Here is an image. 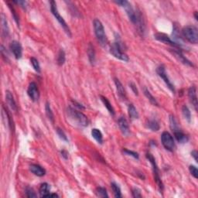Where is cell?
<instances>
[{
	"label": "cell",
	"instance_id": "1",
	"mask_svg": "<svg viewBox=\"0 0 198 198\" xmlns=\"http://www.w3.org/2000/svg\"><path fill=\"white\" fill-rule=\"evenodd\" d=\"M67 114L69 121L72 124H75V125L80 127H86L88 125L87 117L81 111H78L75 108L69 107L67 110Z\"/></svg>",
	"mask_w": 198,
	"mask_h": 198
},
{
	"label": "cell",
	"instance_id": "2",
	"mask_svg": "<svg viewBox=\"0 0 198 198\" xmlns=\"http://www.w3.org/2000/svg\"><path fill=\"white\" fill-rule=\"evenodd\" d=\"M94 29H95V34L97 37V40L99 42L102 46H106L108 43V39H107L106 34H105V29H104L103 25L102 22L99 19H95L94 20Z\"/></svg>",
	"mask_w": 198,
	"mask_h": 198
},
{
	"label": "cell",
	"instance_id": "3",
	"mask_svg": "<svg viewBox=\"0 0 198 198\" xmlns=\"http://www.w3.org/2000/svg\"><path fill=\"white\" fill-rule=\"evenodd\" d=\"M182 36L185 40L193 44L198 42V30L194 26H187L182 30Z\"/></svg>",
	"mask_w": 198,
	"mask_h": 198
},
{
	"label": "cell",
	"instance_id": "4",
	"mask_svg": "<svg viewBox=\"0 0 198 198\" xmlns=\"http://www.w3.org/2000/svg\"><path fill=\"white\" fill-rule=\"evenodd\" d=\"M110 53L116 58L122 60V61H128V57L122 51V45L120 40H116L115 43L110 47Z\"/></svg>",
	"mask_w": 198,
	"mask_h": 198
},
{
	"label": "cell",
	"instance_id": "5",
	"mask_svg": "<svg viewBox=\"0 0 198 198\" xmlns=\"http://www.w3.org/2000/svg\"><path fill=\"white\" fill-rule=\"evenodd\" d=\"M51 12H52L53 15L54 16V17L57 19V20L58 21L59 23L60 24V26L63 27L64 31L66 32V34H67L69 37H71V34L70 29H69L68 26L67 25V23H66L65 20L63 19V18L62 17V16L60 15V13H59L58 10H57V4H56V2H54V1H51Z\"/></svg>",
	"mask_w": 198,
	"mask_h": 198
},
{
	"label": "cell",
	"instance_id": "6",
	"mask_svg": "<svg viewBox=\"0 0 198 198\" xmlns=\"http://www.w3.org/2000/svg\"><path fill=\"white\" fill-rule=\"evenodd\" d=\"M146 158L149 160V163H150L151 165L152 166V170H153V173H154V179H155V181L156 182L160 190L162 191V190H163V185L161 180H160V173H159V169H158V167H157L155 159H154V157L152 156V154L150 153L146 154Z\"/></svg>",
	"mask_w": 198,
	"mask_h": 198
},
{
	"label": "cell",
	"instance_id": "7",
	"mask_svg": "<svg viewBox=\"0 0 198 198\" xmlns=\"http://www.w3.org/2000/svg\"><path fill=\"white\" fill-rule=\"evenodd\" d=\"M161 142L163 146L167 150L173 151L175 148V143L173 136L169 133L168 131H163L161 135Z\"/></svg>",
	"mask_w": 198,
	"mask_h": 198
},
{
	"label": "cell",
	"instance_id": "8",
	"mask_svg": "<svg viewBox=\"0 0 198 198\" xmlns=\"http://www.w3.org/2000/svg\"><path fill=\"white\" fill-rule=\"evenodd\" d=\"M156 72H157V74H158L159 76H160V78L163 80V81L165 82V84H167V86L168 87V88L170 89L172 92L175 93L174 85H173V83L171 82V81H170V78H169L168 75H167V71H166V69H165V67H163V65H161V66H160V67H157Z\"/></svg>",
	"mask_w": 198,
	"mask_h": 198
},
{
	"label": "cell",
	"instance_id": "9",
	"mask_svg": "<svg viewBox=\"0 0 198 198\" xmlns=\"http://www.w3.org/2000/svg\"><path fill=\"white\" fill-rule=\"evenodd\" d=\"M154 37H155V38L157 40L162 42V43H166V44H169L173 46V47L177 48L178 50H180V47L173 40H171L170 37H168V36L166 35V34L159 33V34H156L155 35H154Z\"/></svg>",
	"mask_w": 198,
	"mask_h": 198
},
{
	"label": "cell",
	"instance_id": "10",
	"mask_svg": "<svg viewBox=\"0 0 198 198\" xmlns=\"http://www.w3.org/2000/svg\"><path fill=\"white\" fill-rule=\"evenodd\" d=\"M27 94H28L29 97H30L34 102L38 101L39 98H40V92H39L38 87H37V85L36 84V83L31 82L29 84Z\"/></svg>",
	"mask_w": 198,
	"mask_h": 198
},
{
	"label": "cell",
	"instance_id": "11",
	"mask_svg": "<svg viewBox=\"0 0 198 198\" xmlns=\"http://www.w3.org/2000/svg\"><path fill=\"white\" fill-rule=\"evenodd\" d=\"M10 48L16 59L21 58L22 54V46H21V44L19 42L16 41V40L11 42L10 45Z\"/></svg>",
	"mask_w": 198,
	"mask_h": 198
},
{
	"label": "cell",
	"instance_id": "12",
	"mask_svg": "<svg viewBox=\"0 0 198 198\" xmlns=\"http://www.w3.org/2000/svg\"><path fill=\"white\" fill-rule=\"evenodd\" d=\"M118 123H119V128H120L122 133L124 135H128L130 133V130H129V126H128V122H127L126 119L124 117L119 118V121H118Z\"/></svg>",
	"mask_w": 198,
	"mask_h": 198
},
{
	"label": "cell",
	"instance_id": "13",
	"mask_svg": "<svg viewBox=\"0 0 198 198\" xmlns=\"http://www.w3.org/2000/svg\"><path fill=\"white\" fill-rule=\"evenodd\" d=\"M188 96L190 98L192 105L194 107V109L197 111V97H196V90L194 86H191L188 90Z\"/></svg>",
	"mask_w": 198,
	"mask_h": 198
},
{
	"label": "cell",
	"instance_id": "14",
	"mask_svg": "<svg viewBox=\"0 0 198 198\" xmlns=\"http://www.w3.org/2000/svg\"><path fill=\"white\" fill-rule=\"evenodd\" d=\"M115 84L117 94L119 95V98H120L122 100H125V99H126V93H125V88H124L122 83L120 82V81H119V79L115 78Z\"/></svg>",
	"mask_w": 198,
	"mask_h": 198
},
{
	"label": "cell",
	"instance_id": "15",
	"mask_svg": "<svg viewBox=\"0 0 198 198\" xmlns=\"http://www.w3.org/2000/svg\"><path fill=\"white\" fill-rule=\"evenodd\" d=\"M30 170L32 173L37 176H43L46 174V170L43 167H40V165L32 164L30 165Z\"/></svg>",
	"mask_w": 198,
	"mask_h": 198
},
{
	"label": "cell",
	"instance_id": "16",
	"mask_svg": "<svg viewBox=\"0 0 198 198\" xmlns=\"http://www.w3.org/2000/svg\"><path fill=\"white\" fill-rule=\"evenodd\" d=\"M6 101L9 107L11 108L12 111H17V106H16V104L14 100V98H13L11 92L9 91H6Z\"/></svg>",
	"mask_w": 198,
	"mask_h": 198
},
{
	"label": "cell",
	"instance_id": "17",
	"mask_svg": "<svg viewBox=\"0 0 198 198\" xmlns=\"http://www.w3.org/2000/svg\"><path fill=\"white\" fill-rule=\"evenodd\" d=\"M172 53H173V54H174L175 57H176V58L180 60V61L182 62L183 63H184V64H186V65H188V66H190V67H193V63H192L190 60H187V59L186 58L184 55H183L182 53H181V51H180V50H178V51L174 50V51H172Z\"/></svg>",
	"mask_w": 198,
	"mask_h": 198
},
{
	"label": "cell",
	"instance_id": "18",
	"mask_svg": "<svg viewBox=\"0 0 198 198\" xmlns=\"http://www.w3.org/2000/svg\"><path fill=\"white\" fill-rule=\"evenodd\" d=\"M174 133V136L176 138V139L177 140V142L179 143H181V144H184V143H186L188 142V136L186 135L185 134L181 131L180 130H178V131H176L173 132Z\"/></svg>",
	"mask_w": 198,
	"mask_h": 198
},
{
	"label": "cell",
	"instance_id": "19",
	"mask_svg": "<svg viewBox=\"0 0 198 198\" xmlns=\"http://www.w3.org/2000/svg\"><path fill=\"white\" fill-rule=\"evenodd\" d=\"M40 194L41 197H49L50 195V186L46 183H43L40 185Z\"/></svg>",
	"mask_w": 198,
	"mask_h": 198
},
{
	"label": "cell",
	"instance_id": "20",
	"mask_svg": "<svg viewBox=\"0 0 198 198\" xmlns=\"http://www.w3.org/2000/svg\"><path fill=\"white\" fill-rule=\"evenodd\" d=\"M91 135L98 143L102 144L103 143V135L101 131L98 128H93L91 130Z\"/></svg>",
	"mask_w": 198,
	"mask_h": 198
},
{
	"label": "cell",
	"instance_id": "21",
	"mask_svg": "<svg viewBox=\"0 0 198 198\" xmlns=\"http://www.w3.org/2000/svg\"><path fill=\"white\" fill-rule=\"evenodd\" d=\"M100 98H101V100H102V102H103L104 105L105 106V108H106L107 110L108 111V112H109L112 116L115 115V110H114V108H113L111 104L110 103L109 101L108 100V98H105V97H104V96H102V95L100 96Z\"/></svg>",
	"mask_w": 198,
	"mask_h": 198
},
{
	"label": "cell",
	"instance_id": "22",
	"mask_svg": "<svg viewBox=\"0 0 198 198\" xmlns=\"http://www.w3.org/2000/svg\"><path fill=\"white\" fill-rule=\"evenodd\" d=\"M128 115H129V117L131 118V119H139L138 111H137L136 108H135V106H134L132 104L128 105Z\"/></svg>",
	"mask_w": 198,
	"mask_h": 198
},
{
	"label": "cell",
	"instance_id": "23",
	"mask_svg": "<svg viewBox=\"0 0 198 198\" xmlns=\"http://www.w3.org/2000/svg\"><path fill=\"white\" fill-rule=\"evenodd\" d=\"M2 34H3L4 37H8L9 33H10V30H9L8 23H7L6 19L3 13L2 14Z\"/></svg>",
	"mask_w": 198,
	"mask_h": 198
},
{
	"label": "cell",
	"instance_id": "24",
	"mask_svg": "<svg viewBox=\"0 0 198 198\" xmlns=\"http://www.w3.org/2000/svg\"><path fill=\"white\" fill-rule=\"evenodd\" d=\"M87 55H88L89 61L91 64H94L95 61V52L94 46L91 44H89L88 48H87Z\"/></svg>",
	"mask_w": 198,
	"mask_h": 198
},
{
	"label": "cell",
	"instance_id": "25",
	"mask_svg": "<svg viewBox=\"0 0 198 198\" xmlns=\"http://www.w3.org/2000/svg\"><path fill=\"white\" fill-rule=\"evenodd\" d=\"M147 127L153 131H156L160 129V125H159L158 122L156 120H154V119L149 120L147 122Z\"/></svg>",
	"mask_w": 198,
	"mask_h": 198
},
{
	"label": "cell",
	"instance_id": "26",
	"mask_svg": "<svg viewBox=\"0 0 198 198\" xmlns=\"http://www.w3.org/2000/svg\"><path fill=\"white\" fill-rule=\"evenodd\" d=\"M111 189H112L113 193H114L115 197H122V193H121V189L115 183H111Z\"/></svg>",
	"mask_w": 198,
	"mask_h": 198
},
{
	"label": "cell",
	"instance_id": "27",
	"mask_svg": "<svg viewBox=\"0 0 198 198\" xmlns=\"http://www.w3.org/2000/svg\"><path fill=\"white\" fill-rule=\"evenodd\" d=\"M144 94H145V95L146 96V98H147L148 99H149V102H150L152 104V105L158 106L159 104H158V102H157L156 99V98H154V97L152 96V95H151V93L149 92V91L148 90L147 88H146V87L144 88Z\"/></svg>",
	"mask_w": 198,
	"mask_h": 198
},
{
	"label": "cell",
	"instance_id": "28",
	"mask_svg": "<svg viewBox=\"0 0 198 198\" xmlns=\"http://www.w3.org/2000/svg\"><path fill=\"white\" fill-rule=\"evenodd\" d=\"M170 128H171V129L173 130V132H174V131H178V130H180L179 128L177 122H176V119H175L174 116L170 115Z\"/></svg>",
	"mask_w": 198,
	"mask_h": 198
},
{
	"label": "cell",
	"instance_id": "29",
	"mask_svg": "<svg viewBox=\"0 0 198 198\" xmlns=\"http://www.w3.org/2000/svg\"><path fill=\"white\" fill-rule=\"evenodd\" d=\"M45 111H46V116L48 117V119L51 121V122H54V113H53L52 110H51V106H50V104L46 103V105H45Z\"/></svg>",
	"mask_w": 198,
	"mask_h": 198
},
{
	"label": "cell",
	"instance_id": "30",
	"mask_svg": "<svg viewBox=\"0 0 198 198\" xmlns=\"http://www.w3.org/2000/svg\"><path fill=\"white\" fill-rule=\"evenodd\" d=\"M182 112L186 120H187L188 122H190V120H191V113H190V109H189L186 105H184V106H183Z\"/></svg>",
	"mask_w": 198,
	"mask_h": 198
},
{
	"label": "cell",
	"instance_id": "31",
	"mask_svg": "<svg viewBox=\"0 0 198 198\" xmlns=\"http://www.w3.org/2000/svg\"><path fill=\"white\" fill-rule=\"evenodd\" d=\"M96 194L99 197H108L106 189L104 187H98L96 189Z\"/></svg>",
	"mask_w": 198,
	"mask_h": 198
},
{
	"label": "cell",
	"instance_id": "32",
	"mask_svg": "<svg viewBox=\"0 0 198 198\" xmlns=\"http://www.w3.org/2000/svg\"><path fill=\"white\" fill-rule=\"evenodd\" d=\"M30 62H31L32 66H33V67L34 68V70H35L37 73H40V66L38 60L36 58H34V57H32V58L30 59Z\"/></svg>",
	"mask_w": 198,
	"mask_h": 198
},
{
	"label": "cell",
	"instance_id": "33",
	"mask_svg": "<svg viewBox=\"0 0 198 198\" xmlns=\"http://www.w3.org/2000/svg\"><path fill=\"white\" fill-rule=\"evenodd\" d=\"M65 59L66 58H65L64 51H62V50H60V51H59L58 56H57V63L61 66V65H63V63H64Z\"/></svg>",
	"mask_w": 198,
	"mask_h": 198
},
{
	"label": "cell",
	"instance_id": "34",
	"mask_svg": "<svg viewBox=\"0 0 198 198\" xmlns=\"http://www.w3.org/2000/svg\"><path fill=\"white\" fill-rule=\"evenodd\" d=\"M26 196L29 198H33V197H37V194L35 193V191L34 190V189L31 188V187H27L26 188Z\"/></svg>",
	"mask_w": 198,
	"mask_h": 198
},
{
	"label": "cell",
	"instance_id": "35",
	"mask_svg": "<svg viewBox=\"0 0 198 198\" xmlns=\"http://www.w3.org/2000/svg\"><path fill=\"white\" fill-rule=\"evenodd\" d=\"M189 170H190V173H191L192 176H193L195 179H197L198 177L197 168H196V167H194V166H192L191 165V166H190V167H189Z\"/></svg>",
	"mask_w": 198,
	"mask_h": 198
},
{
	"label": "cell",
	"instance_id": "36",
	"mask_svg": "<svg viewBox=\"0 0 198 198\" xmlns=\"http://www.w3.org/2000/svg\"><path fill=\"white\" fill-rule=\"evenodd\" d=\"M57 134H58V135L60 136V138L62 140H63V141H67V135H66V134L64 133V131H63L62 129H60V128H57Z\"/></svg>",
	"mask_w": 198,
	"mask_h": 198
},
{
	"label": "cell",
	"instance_id": "37",
	"mask_svg": "<svg viewBox=\"0 0 198 198\" xmlns=\"http://www.w3.org/2000/svg\"><path fill=\"white\" fill-rule=\"evenodd\" d=\"M124 152H125V153L126 154V155L131 156L134 157L135 159H137V160L139 159V154L137 153V152H133V151L128 150V149H124Z\"/></svg>",
	"mask_w": 198,
	"mask_h": 198
},
{
	"label": "cell",
	"instance_id": "38",
	"mask_svg": "<svg viewBox=\"0 0 198 198\" xmlns=\"http://www.w3.org/2000/svg\"><path fill=\"white\" fill-rule=\"evenodd\" d=\"M132 196L133 197H142V194L140 190L138 188H135L132 190Z\"/></svg>",
	"mask_w": 198,
	"mask_h": 198
},
{
	"label": "cell",
	"instance_id": "39",
	"mask_svg": "<svg viewBox=\"0 0 198 198\" xmlns=\"http://www.w3.org/2000/svg\"><path fill=\"white\" fill-rule=\"evenodd\" d=\"M10 9H11V11H12V14H13V17H14V19L15 21L16 22V23L18 24V26L19 25V17L17 16V15H16V11L14 10V9H12V7L10 6Z\"/></svg>",
	"mask_w": 198,
	"mask_h": 198
},
{
	"label": "cell",
	"instance_id": "40",
	"mask_svg": "<svg viewBox=\"0 0 198 198\" xmlns=\"http://www.w3.org/2000/svg\"><path fill=\"white\" fill-rule=\"evenodd\" d=\"M129 86H130V87L131 88V90H132V91L134 92V94H135V95H138L139 91H138V89L136 88V86H135L133 83H130Z\"/></svg>",
	"mask_w": 198,
	"mask_h": 198
},
{
	"label": "cell",
	"instance_id": "41",
	"mask_svg": "<svg viewBox=\"0 0 198 198\" xmlns=\"http://www.w3.org/2000/svg\"><path fill=\"white\" fill-rule=\"evenodd\" d=\"M14 2L15 3L18 4V5H20L21 6L23 7V8H26L27 4V2H26V1H14Z\"/></svg>",
	"mask_w": 198,
	"mask_h": 198
},
{
	"label": "cell",
	"instance_id": "42",
	"mask_svg": "<svg viewBox=\"0 0 198 198\" xmlns=\"http://www.w3.org/2000/svg\"><path fill=\"white\" fill-rule=\"evenodd\" d=\"M191 155H192V156L193 157V159H194L195 160V161L196 162V163H197V156H198V153H197V152H196V150H193V151H192L191 152Z\"/></svg>",
	"mask_w": 198,
	"mask_h": 198
},
{
	"label": "cell",
	"instance_id": "43",
	"mask_svg": "<svg viewBox=\"0 0 198 198\" xmlns=\"http://www.w3.org/2000/svg\"><path fill=\"white\" fill-rule=\"evenodd\" d=\"M61 154H62V156L64 157L65 159H67V151H65V150L61 151Z\"/></svg>",
	"mask_w": 198,
	"mask_h": 198
},
{
	"label": "cell",
	"instance_id": "44",
	"mask_svg": "<svg viewBox=\"0 0 198 198\" xmlns=\"http://www.w3.org/2000/svg\"><path fill=\"white\" fill-rule=\"evenodd\" d=\"M194 16H195V19H196V20H197V19H198V17H197V12H195V13H194Z\"/></svg>",
	"mask_w": 198,
	"mask_h": 198
}]
</instances>
